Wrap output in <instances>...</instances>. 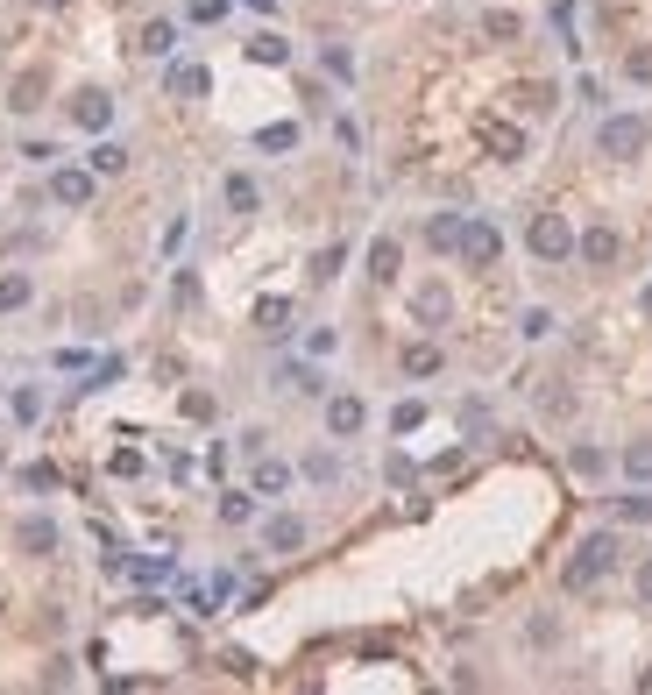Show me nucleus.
Listing matches in <instances>:
<instances>
[{
    "label": "nucleus",
    "mask_w": 652,
    "mask_h": 695,
    "mask_svg": "<svg viewBox=\"0 0 652 695\" xmlns=\"http://www.w3.org/2000/svg\"><path fill=\"white\" fill-rule=\"evenodd\" d=\"M163 575H171V561H156V554H149V561H135V582H163Z\"/></svg>",
    "instance_id": "c9c22d12"
},
{
    "label": "nucleus",
    "mask_w": 652,
    "mask_h": 695,
    "mask_svg": "<svg viewBox=\"0 0 652 695\" xmlns=\"http://www.w3.org/2000/svg\"><path fill=\"white\" fill-rule=\"evenodd\" d=\"M461 433H468V440H475V433H489V405H475V398H468V405H461Z\"/></svg>",
    "instance_id": "473e14b6"
},
{
    "label": "nucleus",
    "mask_w": 652,
    "mask_h": 695,
    "mask_svg": "<svg viewBox=\"0 0 652 695\" xmlns=\"http://www.w3.org/2000/svg\"><path fill=\"white\" fill-rule=\"evenodd\" d=\"M447 305H454V298H447V284H419V298H412V313H419L426 327H440V320H447Z\"/></svg>",
    "instance_id": "ddd939ff"
},
{
    "label": "nucleus",
    "mask_w": 652,
    "mask_h": 695,
    "mask_svg": "<svg viewBox=\"0 0 652 695\" xmlns=\"http://www.w3.org/2000/svg\"><path fill=\"white\" fill-rule=\"evenodd\" d=\"M440 369V348H404V376H433Z\"/></svg>",
    "instance_id": "bb28decb"
},
{
    "label": "nucleus",
    "mask_w": 652,
    "mask_h": 695,
    "mask_svg": "<svg viewBox=\"0 0 652 695\" xmlns=\"http://www.w3.org/2000/svg\"><path fill=\"white\" fill-rule=\"evenodd\" d=\"M71 121L86 128V135H100V128L114 121V100H107V93H78V100H71Z\"/></svg>",
    "instance_id": "423d86ee"
},
{
    "label": "nucleus",
    "mask_w": 652,
    "mask_h": 695,
    "mask_svg": "<svg viewBox=\"0 0 652 695\" xmlns=\"http://www.w3.org/2000/svg\"><path fill=\"white\" fill-rule=\"evenodd\" d=\"M256 320H263L270 334H284V320H291V305H284V298H263V305H256Z\"/></svg>",
    "instance_id": "c756f323"
},
{
    "label": "nucleus",
    "mask_w": 652,
    "mask_h": 695,
    "mask_svg": "<svg viewBox=\"0 0 652 695\" xmlns=\"http://www.w3.org/2000/svg\"><path fill=\"white\" fill-rule=\"evenodd\" d=\"M29 298H36V284H29L22 270H8V277H0V313H22Z\"/></svg>",
    "instance_id": "2eb2a0df"
},
{
    "label": "nucleus",
    "mask_w": 652,
    "mask_h": 695,
    "mask_svg": "<svg viewBox=\"0 0 652 695\" xmlns=\"http://www.w3.org/2000/svg\"><path fill=\"white\" fill-rule=\"evenodd\" d=\"M249 518H256V497H241V490L220 497V525H249Z\"/></svg>",
    "instance_id": "5701e85b"
},
{
    "label": "nucleus",
    "mask_w": 652,
    "mask_h": 695,
    "mask_svg": "<svg viewBox=\"0 0 652 695\" xmlns=\"http://www.w3.org/2000/svg\"><path fill=\"white\" fill-rule=\"evenodd\" d=\"M575 256H582V263H617V256H624L617 227H589V235H575Z\"/></svg>",
    "instance_id": "39448f33"
},
{
    "label": "nucleus",
    "mask_w": 652,
    "mask_h": 695,
    "mask_svg": "<svg viewBox=\"0 0 652 695\" xmlns=\"http://www.w3.org/2000/svg\"><path fill=\"white\" fill-rule=\"evenodd\" d=\"M518 100H525V107H532V114H546V107H553V86H525V93H518Z\"/></svg>",
    "instance_id": "e433bc0d"
},
{
    "label": "nucleus",
    "mask_w": 652,
    "mask_h": 695,
    "mask_svg": "<svg viewBox=\"0 0 652 695\" xmlns=\"http://www.w3.org/2000/svg\"><path fill=\"white\" fill-rule=\"evenodd\" d=\"M518 334H525V341H546V334H553V313H539V305H532V313L518 320Z\"/></svg>",
    "instance_id": "2f4dec72"
},
{
    "label": "nucleus",
    "mask_w": 652,
    "mask_h": 695,
    "mask_svg": "<svg viewBox=\"0 0 652 695\" xmlns=\"http://www.w3.org/2000/svg\"><path fill=\"white\" fill-rule=\"evenodd\" d=\"M638 305H645V320H652V284H645V298H638Z\"/></svg>",
    "instance_id": "ea45409f"
},
{
    "label": "nucleus",
    "mask_w": 652,
    "mask_h": 695,
    "mask_svg": "<svg viewBox=\"0 0 652 695\" xmlns=\"http://www.w3.org/2000/svg\"><path fill=\"white\" fill-rule=\"evenodd\" d=\"M624 71H631L638 86H652V43H645V50H631V57H624Z\"/></svg>",
    "instance_id": "72a5a7b5"
},
{
    "label": "nucleus",
    "mask_w": 652,
    "mask_h": 695,
    "mask_svg": "<svg viewBox=\"0 0 652 695\" xmlns=\"http://www.w3.org/2000/svg\"><path fill=\"white\" fill-rule=\"evenodd\" d=\"M29 107H43V71H29V79L15 86V114H29Z\"/></svg>",
    "instance_id": "c85d7f7f"
},
{
    "label": "nucleus",
    "mask_w": 652,
    "mask_h": 695,
    "mask_svg": "<svg viewBox=\"0 0 652 695\" xmlns=\"http://www.w3.org/2000/svg\"><path fill=\"white\" fill-rule=\"evenodd\" d=\"M163 86H171L178 100H206V93H213V79H206V64H171V79H163Z\"/></svg>",
    "instance_id": "0eeeda50"
},
{
    "label": "nucleus",
    "mask_w": 652,
    "mask_h": 695,
    "mask_svg": "<svg viewBox=\"0 0 652 695\" xmlns=\"http://www.w3.org/2000/svg\"><path fill=\"white\" fill-rule=\"evenodd\" d=\"M454 256H461L468 270H489V263L504 256V235H497L489 220H461V242H454Z\"/></svg>",
    "instance_id": "7ed1b4c3"
},
{
    "label": "nucleus",
    "mask_w": 652,
    "mask_h": 695,
    "mask_svg": "<svg viewBox=\"0 0 652 695\" xmlns=\"http://www.w3.org/2000/svg\"><path fill=\"white\" fill-rule=\"evenodd\" d=\"M263 547H270V554L305 547V518H270V525H263Z\"/></svg>",
    "instance_id": "9d476101"
},
{
    "label": "nucleus",
    "mask_w": 652,
    "mask_h": 695,
    "mask_svg": "<svg viewBox=\"0 0 652 695\" xmlns=\"http://www.w3.org/2000/svg\"><path fill=\"white\" fill-rule=\"evenodd\" d=\"M624 476H631L638 490H652V440H631V447H624Z\"/></svg>",
    "instance_id": "4468645a"
},
{
    "label": "nucleus",
    "mask_w": 652,
    "mask_h": 695,
    "mask_svg": "<svg viewBox=\"0 0 652 695\" xmlns=\"http://www.w3.org/2000/svg\"><path fill=\"white\" fill-rule=\"evenodd\" d=\"M50 192H57V206H86L93 199V171H57Z\"/></svg>",
    "instance_id": "9b49d317"
},
{
    "label": "nucleus",
    "mask_w": 652,
    "mask_h": 695,
    "mask_svg": "<svg viewBox=\"0 0 652 695\" xmlns=\"http://www.w3.org/2000/svg\"><path fill=\"white\" fill-rule=\"evenodd\" d=\"M525 242H532L539 263H567V256H575V227H567L560 213H539V220L525 227Z\"/></svg>",
    "instance_id": "f03ea898"
},
{
    "label": "nucleus",
    "mask_w": 652,
    "mask_h": 695,
    "mask_svg": "<svg viewBox=\"0 0 652 695\" xmlns=\"http://www.w3.org/2000/svg\"><path fill=\"white\" fill-rule=\"evenodd\" d=\"M249 57H256V64H284V57H291V43L263 29V36H249Z\"/></svg>",
    "instance_id": "412c9836"
},
{
    "label": "nucleus",
    "mask_w": 652,
    "mask_h": 695,
    "mask_svg": "<svg viewBox=\"0 0 652 695\" xmlns=\"http://www.w3.org/2000/svg\"><path fill=\"white\" fill-rule=\"evenodd\" d=\"M419 426H426V405H419V398H404V405L390 412V433H419Z\"/></svg>",
    "instance_id": "a878e982"
},
{
    "label": "nucleus",
    "mask_w": 652,
    "mask_h": 695,
    "mask_svg": "<svg viewBox=\"0 0 652 695\" xmlns=\"http://www.w3.org/2000/svg\"><path fill=\"white\" fill-rule=\"evenodd\" d=\"M277 383H291V391H305V398H312V391H319V369H298V362H284V369H277Z\"/></svg>",
    "instance_id": "cd10ccee"
},
{
    "label": "nucleus",
    "mask_w": 652,
    "mask_h": 695,
    "mask_svg": "<svg viewBox=\"0 0 652 695\" xmlns=\"http://www.w3.org/2000/svg\"><path fill=\"white\" fill-rule=\"evenodd\" d=\"M362 398H334V405H326V433H334V440H348V433H362Z\"/></svg>",
    "instance_id": "1a4fd4ad"
},
{
    "label": "nucleus",
    "mask_w": 652,
    "mask_h": 695,
    "mask_svg": "<svg viewBox=\"0 0 652 695\" xmlns=\"http://www.w3.org/2000/svg\"><path fill=\"white\" fill-rule=\"evenodd\" d=\"M15 547H22V554H50V547H57V518H22V525H15Z\"/></svg>",
    "instance_id": "6e6552de"
},
{
    "label": "nucleus",
    "mask_w": 652,
    "mask_h": 695,
    "mask_svg": "<svg viewBox=\"0 0 652 695\" xmlns=\"http://www.w3.org/2000/svg\"><path fill=\"white\" fill-rule=\"evenodd\" d=\"M341 263H348V249H319V256H312V277H319V284L341 277Z\"/></svg>",
    "instance_id": "7c9ffc66"
},
{
    "label": "nucleus",
    "mask_w": 652,
    "mask_h": 695,
    "mask_svg": "<svg viewBox=\"0 0 652 695\" xmlns=\"http://www.w3.org/2000/svg\"><path fill=\"white\" fill-rule=\"evenodd\" d=\"M610 561H617V539H610V532L582 539V547H575V561H567V589H596V582L610 575Z\"/></svg>",
    "instance_id": "f257e3e1"
},
{
    "label": "nucleus",
    "mask_w": 652,
    "mask_h": 695,
    "mask_svg": "<svg viewBox=\"0 0 652 695\" xmlns=\"http://www.w3.org/2000/svg\"><path fill=\"white\" fill-rule=\"evenodd\" d=\"M128 171V149L121 142H93V178H121Z\"/></svg>",
    "instance_id": "f3484780"
},
{
    "label": "nucleus",
    "mask_w": 652,
    "mask_h": 695,
    "mask_svg": "<svg viewBox=\"0 0 652 695\" xmlns=\"http://www.w3.org/2000/svg\"><path fill=\"white\" fill-rule=\"evenodd\" d=\"M185 419H213V398L206 391H185Z\"/></svg>",
    "instance_id": "4c0bfd02"
},
{
    "label": "nucleus",
    "mask_w": 652,
    "mask_h": 695,
    "mask_svg": "<svg viewBox=\"0 0 652 695\" xmlns=\"http://www.w3.org/2000/svg\"><path fill=\"white\" fill-rule=\"evenodd\" d=\"M326 71H334V79H355V57H348V50L334 43V50H326Z\"/></svg>",
    "instance_id": "f704fd0d"
},
{
    "label": "nucleus",
    "mask_w": 652,
    "mask_h": 695,
    "mask_svg": "<svg viewBox=\"0 0 652 695\" xmlns=\"http://www.w3.org/2000/svg\"><path fill=\"white\" fill-rule=\"evenodd\" d=\"M596 149H603V157H638V149H645V121L638 114H617V121H603V135H596Z\"/></svg>",
    "instance_id": "20e7f679"
},
{
    "label": "nucleus",
    "mask_w": 652,
    "mask_h": 695,
    "mask_svg": "<svg viewBox=\"0 0 652 695\" xmlns=\"http://www.w3.org/2000/svg\"><path fill=\"white\" fill-rule=\"evenodd\" d=\"M482 36H489V43H518V15L489 8V15H482Z\"/></svg>",
    "instance_id": "4be33fe9"
},
{
    "label": "nucleus",
    "mask_w": 652,
    "mask_h": 695,
    "mask_svg": "<svg viewBox=\"0 0 652 695\" xmlns=\"http://www.w3.org/2000/svg\"><path fill=\"white\" fill-rule=\"evenodd\" d=\"M227 206H234V213H256V206H263L256 178H241V171H234V178H227Z\"/></svg>",
    "instance_id": "6ab92c4d"
},
{
    "label": "nucleus",
    "mask_w": 652,
    "mask_h": 695,
    "mask_svg": "<svg viewBox=\"0 0 652 695\" xmlns=\"http://www.w3.org/2000/svg\"><path fill=\"white\" fill-rule=\"evenodd\" d=\"M249 8H263V15H270V8H277V0H249Z\"/></svg>",
    "instance_id": "a19ab883"
},
{
    "label": "nucleus",
    "mask_w": 652,
    "mask_h": 695,
    "mask_svg": "<svg viewBox=\"0 0 652 695\" xmlns=\"http://www.w3.org/2000/svg\"><path fill=\"white\" fill-rule=\"evenodd\" d=\"M638 603H645V610H652V561H645V568H638Z\"/></svg>",
    "instance_id": "58836bf2"
},
{
    "label": "nucleus",
    "mask_w": 652,
    "mask_h": 695,
    "mask_svg": "<svg viewBox=\"0 0 652 695\" xmlns=\"http://www.w3.org/2000/svg\"><path fill=\"white\" fill-rule=\"evenodd\" d=\"M277 490H291V469L284 461H256V497H277Z\"/></svg>",
    "instance_id": "aec40b11"
},
{
    "label": "nucleus",
    "mask_w": 652,
    "mask_h": 695,
    "mask_svg": "<svg viewBox=\"0 0 652 695\" xmlns=\"http://www.w3.org/2000/svg\"><path fill=\"white\" fill-rule=\"evenodd\" d=\"M135 50H142V57H171V50H178V29H171V22H149Z\"/></svg>",
    "instance_id": "dca6fc26"
},
{
    "label": "nucleus",
    "mask_w": 652,
    "mask_h": 695,
    "mask_svg": "<svg viewBox=\"0 0 652 695\" xmlns=\"http://www.w3.org/2000/svg\"><path fill=\"white\" fill-rule=\"evenodd\" d=\"M256 149H298V128L291 121H270V128H256Z\"/></svg>",
    "instance_id": "b1692460"
},
{
    "label": "nucleus",
    "mask_w": 652,
    "mask_h": 695,
    "mask_svg": "<svg viewBox=\"0 0 652 695\" xmlns=\"http://www.w3.org/2000/svg\"><path fill=\"white\" fill-rule=\"evenodd\" d=\"M397 270H404V249H397L390 235H383V242H369V277H376V284H390Z\"/></svg>",
    "instance_id": "f8f14e48"
},
{
    "label": "nucleus",
    "mask_w": 652,
    "mask_h": 695,
    "mask_svg": "<svg viewBox=\"0 0 652 695\" xmlns=\"http://www.w3.org/2000/svg\"><path fill=\"white\" fill-rule=\"evenodd\" d=\"M36 8H64V0H36Z\"/></svg>",
    "instance_id": "79ce46f5"
},
{
    "label": "nucleus",
    "mask_w": 652,
    "mask_h": 695,
    "mask_svg": "<svg viewBox=\"0 0 652 695\" xmlns=\"http://www.w3.org/2000/svg\"><path fill=\"white\" fill-rule=\"evenodd\" d=\"M482 135H489V149H497L504 164H511V157H525V135H518V128H504V121H489Z\"/></svg>",
    "instance_id": "a211bd4d"
},
{
    "label": "nucleus",
    "mask_w": 652,
    "mask_h": 695,
    "mask_svg": "<svg viewBox=\"0 0 652 695\" xmlns=\"http://www.w3.org/2000/svg\"><path fill=\"white\" fill-rule=\"evenodd\" d=\"M426 242H433V249H454V242H461V213H440V220L426 227Z\"/></svg>",
    "instance_id": "393cba45"
}]
</instances>
